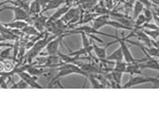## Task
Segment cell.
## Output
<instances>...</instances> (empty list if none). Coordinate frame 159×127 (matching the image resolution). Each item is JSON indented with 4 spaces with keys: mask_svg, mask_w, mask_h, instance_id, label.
Masks as SVG:
<instances>
[{
    "mask_svg": "<svg viewBox=\"0 0 159 127\" xmlns=\"http://www.w3.org/2000/svg\"><path fill=\"white\" fill-rule=\"evenodd\" d=\"M17 75L29 85V88H37V89H41L42 88V86L40 84H39L38 81H37V80L39 79V77L31 76L26 71H21Z\"/></svg>",
    "mask_w": 159,
    "mask_h": 127,
    "instance_id": "4",
    "label": "cell"
},
{
    "mask_svg": "<svg viewBox=\"0 0 159 127\" xmlns=\"http://www.w3.org/2000/svg\"><path fill=\"white\" fill-rule=\"evenodd\" d=\"M7 10H11L14 12V20L13 21H25L28 24H31V16L30 14L22 9L20 6H6Z\"/></svg>",
    "mask_w": 159,
    "mask_h": 127,
    "instance_id": "2",
    "label": "cell"
},
{
    "mask_svg": "<svg viewBox=\"0 0 159 127\" xmlns=\"http://www.w3.org/2000/svg\"><path fill=\"white\" fill-rule=\"evenodd\" d=\"M146 82H150V77L147 76H137V77H131L130 80L122 87L124 89H127V88H131L133 86L141 84V83H146Z\"/></svg>",
    "mask_w": 159,
    "mask_h": 127,
    "instance_id": "5",
    "label": "cell"
},
{
    "mask_svg": "<svg viewBox=\"0 0 159 127\" xmlns=\"http://www.w3.org/2000/svg\"><path fill=\"white\" fill-rule=\"evenodd\" d=\"M41 6L36 1V0H33V1L30 2L29 5V10H28V13L30 14V16L35 15V14H39L41 13Z\"/></svg>",
    "mask_w": 159,
    "mask_h": 127,
    "instance_id": "10",
    "label": "cell"
},
{
    "mask_svg": "<svg viewBox=\"0 0 159 127\" xmlns=\"http://www.w3.org/2000/svg\"><path fill=\"white\" fill-rule=\"evenodd\" d=\"M4 72V66H3V62L0 61V73Z\"/></svg>",
    "mask_w": 159,
    "mask_h": 127,
    "instance_id": "30",
    "label": "cell"
},
{
    "mask_svg": "<svg viewBox=\"0 0 159 127\" xmlns=\"http://www.w3.org/2000/svg\"><path fill=\"white\" fill-rule=\"evenodd\" d=\"M113 1L116 2V3H123V4H124V3L126 1V0H113Z\"/></svg>",
    "mask_w": 159,
    "mask_h": 127,
    "instance_id": "31",
    "label": "cell"
},
{
    "mask_svg": "<svg viewBox=\"0 0 159 127\" xmlns=\"http://www.w3.org/2000/svg\"><path fill=\"white\" fill-rule=\"evenodd\" d=\"M3 62V66H4V72H11L12 69L14 68V66H15V64L14 62H11V61H9L8 60H4L2 61Z\"/></svg>",
    "mask_w": 159,
    "mask_h": 127,
    "instance_id": "19",
    "label": "cell"
},
{
    "mask_svg": "<svg viewBox=\"0 0 159 127\" xmlns=\"http://www.w3.org/2000/svg\"><path fill=\"white\" fill-rule=\"evenodd\" d=\"M146 35L151 37V38H153L154 40L159 37V29L157 30H149V29H142Z\"/></svg>",
    "mask_w": 159,
    "mask_h": 127,
    "instance_id": "21",
    "label": "cell"
},
{
    "mask_svg": "<svg viewBox=\"0 0 159 127\" xmlns=\"http://www.w3.org/2000/svg\"><path fill=\"white\" fill-rule=\"evenodd\" d=\"M138 1H139L140 3H142L146 8L151 9V7H152V2L150 1V0H138Z\"/></svg>",
    "mask_w": 159,
    "mask_h": 127,
    "instance_id": "26",
    "label": "cell"
},
{
    "mask_svg": "<svg viewBox=\"0 0 159 127\" xmlns=\"http://www.w3.org/2000/svg\"><path fill=\"white\" fill-rule=\"evenodd\" d=\"M152 11L159 17V7H158V6H155V7L153 8V10H152Z\"/></svg>",
    "mask_w": 159,
    "mask_h": 127,
    "instance_id": "29",
    "label": "cell"
},
{
    "mask_svg": "<svg viewBox=\"0 0 159 127\" xmlns=\"http://www.w3.org/2000/svg\"><path fill=\"white\" fill-rule=\"evenodd\" d=\"M146 22L145 16L143 14H139L136 19H135V29H140V26Z\"/></svg>",
    "mask_w": 159,
    "mask_h": 127,
    "instance_id": "20",
    "label": "cell"
},
{
    "mask_svg": "<svg viewBox=\"0 0 159 127\" xmlns=\"http://www.w3.org/2000/svg\"><path fill=\"white\" fill-rule=\"evenodd\" d=\"M126 65L127 63L124 62V61H120V62H115L114 64V68H112L113 70L122 72V73H125V68H126Z\"/></svg>",
    "mask_w": 159,
    "mask_h": 127,
    "instance_id": "18",
    "label": "cell"
},
{
    "mask_svg": "<svg viewBox=\"0 0 159 127\" xmlns=\"http://www.w3.org/2000/svg\"><path fill=\"white\" fill-rule=\"evenodd\" d=\"M143 11H144V16H145V19H146V22H151L152 20V11L151 9L149 8H144L143 9Z\"/></svg>",
    "mask_w": 159,
    "mask_h": 127,
    "instance_id": "23",
    "label": "cell"
},
{
    "mask_svg": "<svg viewBox=\"0 0 159 127\" xmlns=\"http://www.w3.org/2000/svg\"><path fill=\"white\" fill-rule=\"evenodd\" d=\"M115 38H116V40L108 43V44L106 45V47L108 48L110 45L114 44V43H116V42H119L120 47H121V49H122L123 55H124V59H125V61L126 63H143V62H146V61H147V56H145L144 58L139 59V60H137V59H135V58L133 57V55H132V53H131V51H130L128 46L126 45L125 37H123L122 38H119V37H117V35H116V37H115Z\"/></svg>",
    "mask_w": 159,
    "mask_h": 127,
    "instance_id": "1",
    "label": "cell"
},
{
    "mask_svg": "<svg viewBox=\"0 0 159 127\" xmlns=\"http://www.w3.org/2000/svg\"><path fill=\"white\" fill-rule=\"evenodd\" d=\"M134 11H133V17L132 19L135 20L142 11H143V9H144V5L142 3H140L139 1H138V0H135L134 2Z\"/></svg>",
    "mask_w": 159,
    "mask_h": 127,
    "instance_id": "13",
    "label": "cell"
},
{
    "mask_svg": "<svg viewBox=\"0 0 159 127\" xmlns=\"http://www.w3.org/2000/svg\"><path fill=\"white\" fill-rule=\"evenodd\" d=\"M145 50V51L152 57H157L159 58V48H156L154 46L152 47H145L143 48Z\"/></svg>",
    "mask_w": 159,
    "mask_h": 127,
    "instance_id": "17",
    "label": "cell"
},
{
    "mask_svg": "<svg viewBox=\"0 0 159 127\" xmlns=\"http://www.w3.org/2000/svg\"><path fill=\"white\" fill-rule=\"evenodd\" d=\"M82 35V41H83V47H89L91 46V42L89 41V39L87 38V35L84 32H81L80 33Z\"/></svg>",
    "mask_w": 159,
    "mask_h": 127,
    "instance_id": "24",
    "label": "cell"
},
{
    "mask_svg": "<svg viewBox=\"0 0 159 127\" xmlns=\"http://www.w3.org/2000/svg\"><path fill=\"white\" fill-rule=\"evenodd\" d=\"M87 78L89 79L90 82H91V87L94 89H100V88H104V86L100 83V81H98V79L96 77L95 74H88Z\"/></svg>",
    "mask_w": 159,
    "mask_h": 127,
    "instance_id": "14",
    "label": "cell"
},
{
    "mask_svg": "<svg viewBox=\"0 0 159 127\" xmlns=\"http://www.w3.org/2000/svg\"><path fill=\"white\" fill-rule=\"evenodd\" d=\"M132 32H133L134 37H136L139 41H141L142 44H143L145 47H152L151 38L149 37L148 35L145 34V32H144L142 29H135V28H134V29L132 30Z\"/></svg>",
    "mask_w": 159,
    "mask_h": 127,
    "instance_id": "6",
    "label": "cell"
},
{
    "mask_svg": "<svg viewBox=\"0 0 159 127\" xmlns=\"http://www.w3.org/2000/svg\"><path fill=\"white\" fill-rule=\"evenodd\" d=\"M152 19L154 20V23H155V24L159 27V17L152 11Z\"/></svg>",
    "mask_w": 159,
    "mask_h": 127,
    "instance_id": "28",
    "label": "cell"
},
{
    "mask_svg": "<svg viewBox=\"0 0 159 127\" xmlns=\"http://www.w3.org/2000/svg\"><path fill=\"white\" fill-rule=\"evenodd\" d=\"M150 82L152 83V88H159V78H152L150 77Z\"/></svg>",
    "mask_w": 159,
    "mask_h": 127,
    "instance_id": "25",
    "label": "cell"
},
{
    "mask_svg": "<svg viewBox=\"0 0 159 127\" xmlns=\"http://www.w3.org/2000/svg\"><path fill=\"white\" fill-rule=\"evenodd\" d=\"M66 2V0H49V2L42 8L41 10V13L50 11V10H53V9H58L60 8L62 5H64Z\"/></svg>",
    "mask_w": 159,
    "mask_h": 127,
    "instance_id": "7",
    "label": "cell"
},
{
    "mask_svg": "<svg viewBox=\"0 0 159 127\" xmlns=\"http://www.w3.org/2000/svg\"><path fill=\"white\" fill-rule=\"evenodd\" d=\"M106 49H107V47L101 48V47H98L96 44H93V50H95L96 55H97V57L98 58L99 61H102V60L106 59V57H107V55H106Z\"/></svg>",
    "mask_w": 159,
    "mask_h": 127,
    "instance_id": "11",
    "label": "cell"
},
{
    "mask_svg": "<svg viewBox=\"0 0 159 127\" xmlns=\"http://www.w3.org/2000/svg\"><path fill=\"white\" fill-rule=\"evenodd\" d=\"M123 74L124 73L119 72V71H116V70H113V69H111V75L112 81L116 82V84L118 85L119 88H121V81H122Z\"/></svg>",
    "mask_w": 159,
    "mask_h": 127,
    "instance_id": "16",
    "label": "cell"
},
{
    "mask_svg": "<svg viewBox=\"0 0 159 127\" xmlns=\"http://www.w3.org/2000/svg\"><path fill=\"white\" fill-rule=\"evenodd\" d=\"M125 73H128L132 76L135 74L143 75L141 73V68L139 67V63H127L126 68H125Z\"/></svg>",
    "mask_w": 159,
    "mask_h": 127,
    "instance_id": "8",
    "label": "cell"
},
{
    "mask_svg": "<svg viewBox=\"0 0 159 127\" xmlns=\"http://www.w3.org/2000/svg\"><path fill=\"white\" fill-rule=\"evenodd\" d=\"M12 89H25V88H29V85L24 81V80H20L17 83H14L13 82V85L11 86Z\"/></svg>",
    "mask_w": 159,
    "mask_h": 127,
    "instance_id": "22",
    "label": "cell"
},
{
    "mask_svg": "<svg viewBox=\"0 0 159 127\" xmlns=\"http://www.w3.org/2000/svg\"><path fill=\"white\" fill-rule=\"evenodd\" d=\"M22 32L25 34V35H27V36H29V37H34V36H37V35H39V31L33 26V25H31L30 24H28L26 26H25L23 29H22Z\"/></svg>",
    "mask_w": 159,
    "mask_h": 127,
    "instance_id": "15",
    "label": "cell"
},
{
    "mask_svg": "<svg viewBox=\"0 0 159 127\" xmlns=\"http://www.w3.org/2000/svg\"><path fill=\"white\" fill-rule=\"evenodd\" d=\"M105 7L109 10L112 9L113 7V0H105Z\"/></svg>",
    "mask_w": 159,
    "mask_h": 127,
    "instance_id": "27",
    "label": "cell"
},
{
    "mask_svg": "<svg viewBox=\"0 0 159 127\" xmlns=\"http://www.w3.org/2000/svg\"><path fill=\"white\" fill-rule=\"evenodd\" d=\"M66 37L65 34H62L60 36L55 37L54 38H52V40H50L48 42V44L46 45V55H55L58 53V50H59V45L62 42L63 37Z\"/></svg>",
    "mask_w": 159,
    "mask_h": 127,
    "instance_id": "3",
    "label": "cell"
},
{
    "mask_svg": "<svg viewBox=\"0 0 159 127\" xmlns=\"http://www.w3.org/2000/svg\"><path fill=\"white\" fill-rule=\"evenodd\" d=\"M106 59L109 60V61H114V62L123 61L124 60V55H123L121 47H119L113 53H111V55H109L108 57H106Z\"/></svg>",
    "mask_w": 159,
    "mask_h": 127,
    "instance_id": "9",
    "label": "cell"
},
{
    "mask_svg": "<svg viewBox=\"0 0 159 127\" xmlns=\"http://www.w3.org/2000/svg\"><path fill=\"white\" fill-rule=\"evenodd\" d=\"M27 24H28V23L25 22V21H13L11 24H5L4 25L7 26V27H9V28H11V29H19V30H22Z\"/></svg>",
    "mask_w": 159,
    "mask_h": 127,
    "instance_id": "12",
    "label": "cell"
}]
</instances>
